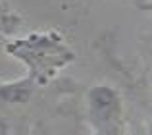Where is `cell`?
I'll return each mask as SVG.
<instances>
[{
    "label": "cell",
    "mask_w": 152,
    "mask_h": 135,
    "mask_svg": "<svg viewBox=\"0 0 152 135\" xmlns=\"http://www.w3.org/2000/svg\"><path fill=\"white\" fill-rule=\"evenodd\" d=\"M146 54H148V58H150V62H152V33H150L148 41H146Z\"/></svg>",
    "instance_id": "277c9868"
},
{
    "label": "cell",
    "mask_w": 152,
    "mask_h": 135,
    "mask_svg": "<svg viewBox=\"0 0 152 135\" xmlns=\"http://www.w3.org/2000/svg\"><path fill=\"white\" fill-rule=\"evenodd\" d=\"M87 122L94 133L118 135L125 131L121 95L110 85H94L87 91Z\"/></svg>",
    "instance_id": "7a4b0ae2"
},
{
    "label": "cell",
    "mask_w": 152,
    "mask_h": 135,
    "mask_svg": "<svg viewBox=\"0 0 152 135\" xmlns=\"http://www.w3.org/2000/svg\"><path fill=\"white\" fill-rule=\"evenodd\" d=\"M6 52L23 62L31 77L39 85H46L62 68H66L75 54L56 31H39L18 39L6 46Z\"/></svg>",
    "instance_id": "6da1fadb"
},
{
    "label": "cell",
    "mask_w": 152,
    "mask_h": 135,
    "mask_svg": "<svg viewBox=\"0 0 152 135\" xmlns=\"http://www.w3.org/2000/svg\"><path fill=\"white\" fill-rule=\"evenodd\" d=\"M150 133H152V124H150Z\"/></svg>",
    "instance_id": "8992f818"
},
{
    "label": "cell",
    "mask_w": 152,
    "mask_h": 135,
    "mask_svg": "<svg viewBox=\"0 0 152 135\" xmlns=\"http://www.w3.org/2000/svg\"><path fill=\"white\" fill-rule=\"evenodd\" d=\"M145 2H146V4H148V6L152 8V0H145Z\"/></svg>",
    "instance_id": "5b68a950"
},
{
    "label": "cell",
    "mask_w": 152,
    "mask_h": 135,
    "mask_svg": "<svg viewBox=\"0 0 152 135\" xmlns=\"http://www.w3.org/2000/svg\"><path fill=\"white\" fill-rule=\"evenodd\" d=\"M39 83L31 75L12 83H0V114H12L29 104L39 89Z\"/></svg>",
    "instance_id": "3957f363"
}]
</instances>
